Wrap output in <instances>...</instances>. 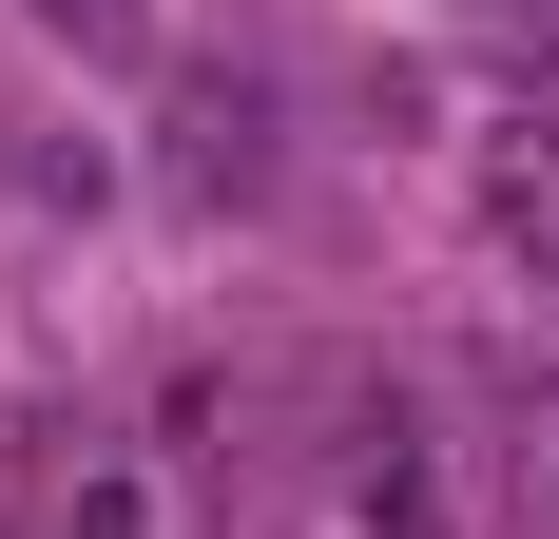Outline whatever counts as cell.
<instances>
[{"label": "cell", "mask_w": 559, "mask_h": 539, "mask_svg": "<svg viewBox=\"0 0 559 539\" xmlns=\"http://www.w3.org/2000/svg\"><path fill=\"white\" fill-rule=\"evenodd\" d=\"M329 501H347V539H444V443H425V405H367V385H347L329 405Z\"/></svg>", "instance_id": "1"}, {"label": "cell", "mask_w": 559, "mask_h": 539, "mask_svg": "<svg viewBox=\"0 0 559 539\" xmlns=\"http://www.w3.org/2000/svg\"><path fill=\"white\" fill-rule=\"evenodd\" d=\"M540 539H559V424H540Z\"/></svg>", "instance_id": "3"}, {"label": "cell", "mask_w": 559, "mask_h": 539, "mask_svg": "<svg viewBox=\"0 0 559 539\" xmlns=\"http://www.w3.org/2000/svg\"><path fill=\"white\" fill-rule=\"evenodd\" d=\"M58 39H97V58H135V0H39Z\"/></svg>", "instance_id": "2"}]
</instances>
